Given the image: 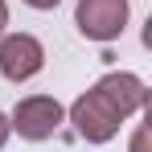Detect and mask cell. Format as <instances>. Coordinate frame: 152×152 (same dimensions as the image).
I'll list each match as a JSON object with an SVG mask.
<instances>
[{"mask_svg": "<svg viewBox=\"0 0 152 152\" xmlns=\"http://www.w3.org/2000/svg\"><path fill=\"white\" fill-rule=\"evenodd\" d=\"M132 152H148V127H144V124L132 132Z\"/></svg>", "mask_w": 152, "mask_h": 152, "instance_id": "5b68a950", "label": "cell"}, {"mask_svg": "<svg viewBox=\"0 0 152 152\" xmlns=\"http://www.w3.org/2000/svg\"><path fill=\"white\" fill-rule=\"evenodd\" d=\"M29 8H37V12H45V8H58V4H62V0H25Z\"/></svg>", "mask_w": 152, "mask_h": 152, "instance_id": "52a82bcc", "label": "cell"}, {"mask_svg": "<svg viewBox=\"0 0 152 152\" xmlns=\"http://www.w3.org/2000/svg\"><path fill=\"white\" fill-rule=\"evenodd\" d=\"M4 25H8V0H0V33H4Z\"/></svg>", "mask_w": 152, "mask_h": 152, "instance_id": "ba28073f", "label": "cell"}, {"mask_svg": "<svg viewBox=\"0 0 152 152\" xmlns=\"http://www.w3.org/2000/svg\"><path fill=\"white\" fill-rule=\"evenodd\" d=\"M45 66V45L33 33H4L0 37V74L8 82H29Z\"/></svg>", "mask_w": 152, "mask_h": 152, "instance_id": "277c9868", "label": "cell"}, {"mask_svg": "<svg viewBox=\"0 0 152 152\" xmlns=\"http://www.w3.org/2000/svg\"><path fill=\"white\" fill-rule=\"evenodd\" d=\"M148 107V86L140 74H127V70H115V74H103L86 95H78L70 103V124L74 132L86 140V144H107L119 136V127Z\"/></svg>", "mask_w": 152, "mask_h": 152, "instance_id": "6da1fadb", "label": "cell"}, {"mask_svg": "<svg viewBox=\"0 0 152 152\" xmlns=\"http://www.w3.org/2000/svg\"><path fill=\"white\" fill-rule=\"evenodd\" d=\"M8 136H12V127H8V115H4V111H0V148H4V144H8Z\"/></svg>", "mask_w": 152, "mask_h": 152, "instance_id": "8992f818", "label": "cell"}, {"mask_svg": "<svg viewBox=\"0 0 152 152\" xmlns=\"http://www.w3.org/2000/svg\"><path fill=\"white\" fill-rule=\"evenodd\" d=\"M62 124H66V107L53 99V95H29V99H21L12 107V115H8V127H12L21 140H33V144L50 140Z\"/></svg>", "mask_w": 152, "mask_h": 152, "instance_id": "7a4b0ae2", "label": "cell"}, {"mask_svg": "<svg viewBox=\"0 0 152 152\" xmlns=\"http://www.w3.org/2000/svg\"><path fill=\"white\" fill-rule=\"evenodd\" d=\"M127 17H132L127 0H78V8H74L78 33L91 41H115L127 29Z\"/></svg>", "mask_w": 152, "mask_h": 152, "instance_id": "3957f363", "label": "cell"}]
</instances>
